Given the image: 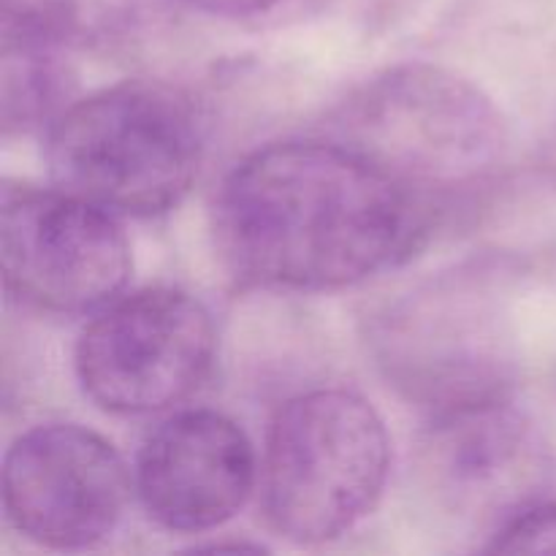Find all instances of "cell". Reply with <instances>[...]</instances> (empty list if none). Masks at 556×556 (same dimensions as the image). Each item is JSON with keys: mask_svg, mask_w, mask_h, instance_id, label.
Segmentation results:
<instances>
[{"mask_svg": "<svg viewBox=\"0 0 556 556\" xmlns=\"http://www.w3.org/2000/svg\"><path fill=\"white\" fill-rule=\"evenodd\" d=\"M424 204L342 141H280L237 163L215 237L244 282L329 291L372 277L421 237Z\"/></svg>", "mask_w": 556, "mask_h": 556, "instance_id": "6da1fadb", "label": "cell"}, {"mask_svg": "<svg viewBox=\"0 0 556 556\" xmlns=\"http://www.w3.org/2000/svg\"><path fill=\"white\" fill-rule=\"evenodd\" d=\"M204 152L190 98L163 81H123L71 103L49 128L47 161L68 193L123 215H161L193 185Z\"/></svg>", "mask_w": 556, "mask_h": 556, "instance_id": "7a4b0ae2", "label": "cell"}, {"mask_svg": "<svg viewBox=\"0 0 556 556\" xmlns=\"http://www.w3.org/2000/svg\"><path fill=\"white\" fill-rule=\"evenodd\" d=\"M342 144L424 195L472 188L497 172L508 150L492 98L454 71L427 63L372 76L337 117Z\"/></svg>", "mask_w": 556, "mask_h": 556, "instance_id": "3957f363", "label": "cell"}, {"mask_svg": "<svg viewBox=\"0 0 556 556\" xmlns=\"http://www.w3.org/2000/svg\"><path fill=\"white\" fill-rule=\"evenodd\" d=\"M389 462L386 424L364 396L345 389L296 396L266 438V521L288 541H334L378 503Z\"/></svg>", "mask_w": 556, "mask_h": 556, "instance_id": "277c9868", "label": "cell"}, {"mask_svg": "<svg viewBox=\"0 0 556 556\" xmlns=\"http://www.w3.org/2000/svg\"><path fill=\"white\" fill-rule=\"evenodd\" d=\"M215 324L177 288L114 299L76 342V378L98 407L157 413L201 389L215 362Z\"/></svg>", "mask_w": 556, "mask_h": 556, "instance_id": "5b68a950", "label": "cell"}, {"mask_svg": "<svg viewBox=\"0 0 556 556\" xmlns=\"http://www.w3.org/2000/svg\"><path fill=\"white\" fill-rule=\"evenodd\" d=\"M0 258L9 291L49 313L114 302L130 277V244L112 212L63 188L5 193Z\"/></svg>", "mask_w": 556, "mask_h": 556, "instance_id": "8992f818", "label": "cell"}, {"mask_svg": "<svg viewBox=\"0 0 556 556\" xmlns=\"http://www.w3.org/2000/svg\"><path fill=\"white\" fill-rule=\"evenodd\" d=\"M128 492V470L114 445L79 424L36 427L5 451V516L38 546L65 552L106 541Z\"/></svg>", "mask_w": 556, "mask_h": 556, "instance_id": "52a82bcc", "label": "cell"}, {"mask_svg": "<svg viewBox=\"0 0 556 556\" xmlns=\"http://www.w3.org/2000/svg\"><path fill=\"white\" fill-rule=\"evenodd\" d=\"M418 465L438 508L497 530L530 505L541 476L535 438L505 400L438 413Z\"/></svg>", "mask_w": 556, "mask_h": 556, "instance_id": "ba28073f", "label": "cell"}, {"mask_svg": "<svg viewBox=\"0 0 556 556\" xmlns=\"http://www.w3.org/2000/svg\"><path fill=\"white\" fill-rule=\"evenodd\" d=\"M255 483L248 434L215 410H185L144 440L136 489L150 519L174 532H206L239 514Z\"/></svg>", "mask_w": 556, "mask_h": 556, "instance_id": "9c48e42d", "label": "cell"}, {"mask_svg": "<svg viewBox=\"0 0 556 556\" xmlns=\"http://www.w3.org/2000/svg\"><path fill=\"white\" fill-rule=\"evenodd\" d=\"M141 0H0L3 38L58 49L109 47L134 30Z\"/></svg>", "mask_w": 556, "mask_h": 556, "instance_id": "30bf717a", "label": "cell"}, {"mask_svg": "<svg viewBox=\"0 0 556 556\" xmlns=\"http://www.w3.org/2000/svg\"><path fill=\"white\" fill-rule=\"evenodd\" d=\"M63 49L3 38V128L30 130L52 125L76 92V74Z\"/></svg>", "mask_w": 556, "mask_h": 556, "instance_id": "8fae6325", "label": "cell"}, {"mask_svg": "<svg viewBox=\"0 0 556 556\" xmlns=\"http://www.w3.org/2000/svg\"><path fill=\"white\" fill-rule=\"evenodd\" d=\"M492 554H556V503L527 505L492 535Z\"/></svg>", "mask_w": 556, "mask_h": 556, "instance_id": "7c38bea8", "label": "cell"}, {"mask_svg": "<svg viewBox=\"0 0 556 556\" xmlns=\"http://www.w3.org/2000/svg\"><path fill=\"white\" fill-rule=\"evenodd\" d=\"M179 3L212 16H233L237 20V16L264 14V11L275 9L280 0H179Z\"/></svg>", "mask_w": 556, "mask_h": 556, "instance_id": "4fadbf2b", "label": "cell"}]
</instances>
